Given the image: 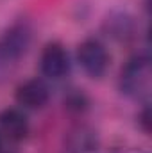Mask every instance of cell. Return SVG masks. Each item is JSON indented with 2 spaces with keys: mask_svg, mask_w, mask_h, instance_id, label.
I'll use <instances>...</instances> for the list:
<instances>
[{
  "mask_svg": "<svg viewBox=\"0 0 152 153\" xmlns=\"http://www.w3.org/2000/svg\"><path fill=\"white\" fill-rule=\"evenodd\" d=\"M97 148H99L97 135L90 128H79L68 137L65 153H97Z\"/></svg>",
  "mask_w": 152,
  "mask_h": 153,
  "instance_id": "52a82bcc",
  "label": "cell"
},
{
  "mask_svg": "<svg viewBox=\"0 0 152 153\" xmlns=\"http://www.w3.org/2000/svg\"><path fill=\"white\" fill-rule=\"evenodd\" d=\"M140 125H141V128H143L145 134L150 132V109L149 107H145L143 112L140 114Z\"/></svg>",
  "mask_w": 152,
  "mask_h": 153,
  "instance_id": "ba28073f",
  "label": "cell"
},
{
  "mask_svg": "<svg viewBox=\"0 0 152 153\" xmlns=\"http://www.w3.org/2000/svg\"><path fill=\"white\" fill-rule=\"evenodd\" d=\"M31 45V29L25 23L13 25L0 36V64L18 61Z\"/></svg>",
  "mask_w": 152,
  "mask_h": 153,
  "instance_id": "7a4b0ae2",
  "label": "cell"
},
{
  "mask_svg": "<svg viewBox=\"0 0 152 153\" xmlns=\"http://www.w3.org/2000/svg\"><path fill=\"white\" fill-rule=\"evenodd\" d=\"M48 96H50V91L47 84L38 78L25 80L16 89V102L25 109H41L48 102Z\"/></svg>",
  "mask_w": 152,
  "mask_h": 153,
  "instance_id": "5b68a950",
  "label": "cell"
},
{
  "mask_svg": "<svg viewBox=\"0 0 152 153\" xmlns=\"http://www.w3.org/2000/svg\"><path fill=\"white\" fill-rule=\"evenodd\" d=\"M41 71L43 75L48 78H61L68 73L70 68V61H68V53L66 50L59 45V43H48L41 53V61H39Z\"/></svg>",
  "mask_w": 152,
  "mask_h": 153,
  "instance_id": "277c9868",
  "label": "cell"
},
{
  "mask_svg": "<svg viewBox=\"0 0 152 153\" xmlns=\"http://www.w3.org/2000/svg\"><path fill=\"white\" fill-rule=\"evenodd\" d=\"M77 57H79V64L82 66V70L93 78H100L108 71L109 55H108L106 46L97 39L82 41L79 46Z\"/></svg>",
  "mask_w": 152,
  "mask_h": 153,
  "instance_id": "3957f363",
  "label": "cell"
},
{
  "mask_svg": "<svg viewBox=\"0 0 152 153\" xmlns=\"http://www.w3.org/2000/svg\"><path fill=\"white\" fill-rule=\"evenodd\" d=\"M0 128L9 139L22 141L29 134V119L18 109H5L0 112Z\"/></svg>",
  "mask_w": 152,
  "mask_h": 153,
  "instance_id": "8992f818",
  "label": "cell"
},
{
  "mask_svg": "<svg viewBox=\"0 0 152 153\" xmlns=\"http://www.w3.org/2000/svg\"><path fill=\"white\" fill-rule=\"evenodd\" d=\"M149 76H150L149 57L136 55V57L129 59V62L122 70V76H120L122 91L131 96H140L141 93H147Z\"/></svg>",
  "mask_w": 152,
  "mask_h": 153,
  "instance_id": "6da1fadb",
  "label": "cell"
}]
</instances>
